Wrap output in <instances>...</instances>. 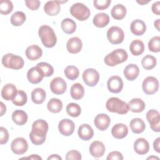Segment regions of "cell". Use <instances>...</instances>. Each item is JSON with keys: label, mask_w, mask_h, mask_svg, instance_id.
I'll return each instance as SVG.
<instances>
[{"label": "cell", "mask_w": 160, "mask_h": 160, "mask_svg": "<svg viewBox=\"0 0 160 160\" xmlns=\"http://www.w3.org/2000/svg\"><path fill=\"white\" fill-rule=\"evenodd\" d=\"M50 159H55V160H61L62 158L59 156L58 154H52L50 156H49L48 158V160H50Z\"/></svg>", "instance_id": "11a10c76"}, {"label": "cell", "mask_w": 160, "mask_h": 160, "mask_svg": "<svg viewBox=\"0 0 160 160\" xmlns=\"http://www.w3.org/2000/svg\"><path fill=\"white\" fill-rule=\"evenodd\" d=\"M27 113L20 109L15 110L12 114V119L13 122L19 126H22L26 124L28 121Z\"/></svg>", "instance_id": "f1b7e54d"}, {"label": "cell", "mask_w": 160, "mask_h": 160, "mask_svg": "<svg viewBox=\"0 0 160 160\" xmlns=\"http://www.w3.org/2000/svg\"><path fill=\"white\" fill-rule=\"evenodd\" d=\"M44 77L42 71L37 66L29 69L27 72V78L28 81L34 84L39 83Z\"/></svg>", "instance_id": "9a60e30c"}, {"label": "cell", "mask_w": 160, "mask_h": 160, "mask_svg": "<svg viewBox=\"0 0 160 160\" xmlns=\"http://www.w3.org/2000/svg\"><path fill=\"white\" fill-rule=\"evenodd\" d=\"M17 92L18 90L15 85L9 83L3 86L1 90V96L6 101H12L16 96Z\"/></svg>", "instance_id": "ffe728a7"}, {"label": "cell", "mask_w": 160, "mask_h": 160, "mask_svg": "<svg viewBox=\"0 0 160 160\" xmlns=\"http://www.w3.org/2000/svg\"><path fill=\"white\" fill-rule=\"evenodd\" d=\"M27 100L28 97L26 93L22 90H18L16 96L12 100V102L17 106H22L27 102Z\"/></svg>", "instance_id": "f35d334b"}, {"label": "cell", "mask_w": 160, "mask_h": 160, "mask_svg": "<svg viewBox=\"0 0 160 160\" xmlns=\"http://www.w3.org/2000/svg\"><path fill=\"white\" fill-rule=\"evenodd\" d=\"M0 108H1V112H0V116H2L4 115V114L6 112V106L4 104V103L2 102H0Z\"/></svg>", "instance_id": "db71d44e"}, {"label": "cell", "mask_w": 160, "mask_h": 160, "mask_svg": "<svg viewBox=\"0 0 160 160\" xmlns=\"http://www.w3.org/2000/svg\"><path fill=\"white\" fill-rule=\"evenodd\" d=\"M156 58L152 55L148 54L145 56L141 60V64L144 69L151 70L156 65Z\"/></svg>", "instance_id": "74e56055"}, {"label": "cell", "mask_w": 160, "mask_h": 160, "mask_svg": "<svg viewBox=\"0 0 160 160\" xmlns=\"http://www.w3.org/2000/svg\"><path fill=\"white\" fill-rule=\"evenodd\" d=\"M129 49L134 56H139L142 54L144 51V44L142 41L135 39L131 42Z\"/></svg>", "instance_id": "d6a6232c"}, {"label": "cell", "mask_w": 160, "mask_h": 160, "mask_svg": "<svg viewBox=\"0 0 160 160\" xmlns=\"http://www.w3.org/2000/svg\"><path fill=\"white\" fill-rule=\"evenodd\" d=\"M111 2V0H94L93 4L94 7L99 10L107 9Z\"/></svg>", "instance_id": "f6af8a7d"}, {"label": "cell", "mask_w": 160, "mask_h": 160, "mask_svg": "<svg viewBox=\"0 0 160 160\" xmlns=\"http://www.w3.org/2000/svg\"><path fill=\"white\" fill-rule=\"evenodd\" d=\"M92 22L95 26L102 28L109 24V17L106 13L99 12L94 16Z\"/></svg>", "instance_id": "83f0119b"}, {"label": "cell", "mask_w": 160, "mask_h": 160, "mask_svg": "<svg viewBox=\"0 0 160 160\" xmlns=\"http://www.w3.org/2000/svg\"><path fill=\"white\" fill-rule=\"evenodd\" d=\"M159 21H160V19H158L156 21H154V27L157 29V30L158 31H159L160 30H159Z\"/></svg>", "instance_id": "9f6ffc18"}, {"label": "cell", "mask_w": 160, "mask_h": 160, "mask_svg": "<svg viewBox=\"0 0 160 160\" xmlns=\"http://www.w3.org/2000/svg\"><path fill=\"white\" fill-rule=\"evenodd\" d=\"M129 111L133 112H141L145 109V103L140 98H133L128 102Z\"/></svg>", "instance_id": "4316f807"}, {"label": "cell", "mask_w": 160, "mask_h": 160, "mask_svg": "<svg viewBox=\"0 0 160 160\" xmlns=\"http://www.w3.org/2000/svg\"><path fill=\"white\" fill-rule=\"evenodd\" d=\"M70 13L78 20L83 21L89 18L91 12L89 9L84 4L76 2L70 8Z\"/></svg>", "instance_id": "8992f818"}, {"label": "cell", "mask_w": 160, "mask_h": 160, "mask_svg": "<svg viewBox=\"0 0 160 160\" xmlns=\"http://www.w3.org/2000/svg\"><path fill=\"white\" fill-rule=\"evenodd\" d=\"M60 10L61 6L58 1H48L44 6V11L48 16H56Z\"/></svg>", "instance_id": "cb8c5ba5"}, {"label": "cell", "mask_w": 160, "mask_h": 160, "mask_svg": "<svg viewBox=\"0 0 160 160\" xmlns=\"http://www.w3.org/2000/svg\"><path fill=\"white\" fill-rule=\"evenodd\" d=\"M47 108L51 112L58 113L62 109V102L58 98H52L48 102Z\"/></svg>", "instance_id": "d590c367"}, {"label": "cell", "mask_w": 160, "mask_h": 160, "mask_svg": "<svg viewBox=\"0 0 160 160\" xmlns=\"http://www.w3.org/2000/svg\"><path fill=\"white\" fill-rule=\"evenodd\" d=\"M160 37L157 36L152 37L148 42V48L153 52H158L160 51Z\"/></svg>", "instance_id": "ee69618b"}, {"label": "cell", "mask_w": 160, "mask_h": 160, "mask_svg": "<svg viewBox=\"0 0 160 160\" xmlns=\"http://www.w3.org/2000/svg\"><path fill=\"white\" fill-rule=\"evenodd\" d=\"M64 74L66 78L70 80H74L77 79L79 74V71L74 66H68L64 69Z\"/></svg>", "instance_id": "ab89813d"}, {"label": "cell", "mask_w": 160, "mask_h": 160, "mask_svg": "<svg viewBox=\"0 0 160 160\" xmlns=\"http://www.w3.org/2000/svg\"><path fill=\"white\" fill-rule=\"evenodd\" d=\"M66 112L72 117H78L81 112V109L80 106L78 104L71 102L69 103L66 106Z\"/></svg>", "instance_id": "60d3db41"}, {"label": "cell", "mask_w": 160, "mask_h": 160, "mask_svg": "<svg viewBox=\"0 0 160 160\" xmlns=\"http://www.w3.org/2000/svg\"><path fill=\"white\" fill-rule=\"evenodd\" d=\"M149 2V1H137V2L139 3V4H141V5H144V4H147V3H148Z\"/></svg>", "instance_id": "6f0895ef"}, {"label": "cell", "mask_w": 160, "mask_h": 160, "mask_svg": "<svg viewBox=\"0 0 160 160\" xmlns=\"http://www.w3.org/2000/svg\"><path fill=\"white\" fill-rule=\"evenodd\" d=\"M71 96L72 99L79 100L83 98L84 95V89L82 84L80 83H75L72 85L70 91Z\"/></svg>", "instance_id": "836d02e7"}, {"label": "cell", "mask_w": 160, "mask_h": 160, "mask_svg": "<svg viewBox=\"0 0 160 160\" xmlns=\"http://www.w3.org/2000/svg\"><path fill=\"white\" fill-rule=\"evenodd\" d=\"M146 119L151 129L155 132L160 131V115L159 112L155 109H151L146 113Z\"/></svg>", "instance_id": "8fae6325"}, {"label": "cell", "mask_w": 160, "mask_h": 160, "mask_svg": "<svg viewBox=\"0 0 160 160\" xmlns=\"http://www.w3.org/2000/svg\"><path fill=\"white\" fill-rule=\"evenodd\" d=\"M11 149L16 154H23L28 149V143L23 138H16L11 142Z\"/></svg>", "instance_id": "30bf717a"}, {"label": "cell", "mask_w": 160, "mask_h": 160, "mask_svg": "<svg viewBox=\"0 0 160 160\" xmlns=\"http://www.w3.org/2000/svg\"><path fill=\"white\" fill-rule=\"evenodd\" d=\"M108 90L112 93H119L123 88V81L118 76H112L108 81Z\"/></svg>", "instance_id": "5bb4252c"}, {"label": "cell", "mask_w": 160, "mask_h": 160, "mask_svg": "<svg viewBox=\"0 0 160 160\" xmlns=\"http://www.w3.org/2000/svg\"><path fill=\"white\" fill-rule=\"evenodd\" d=\"M134 150L138 154H146L149 150V144L144 138H138L134 143Z\"/></svg>", "instance_id": "d6986e66"}, {"label": "cell", "mask_w": 160, "mask_h": 160, "mask_svg": "<svg viewBox=\"0 0 160 160\" xmlns=\"http://www.w3.org/2000/svg\"><path fill=\"white\" fill-rule=\"evenodd\" d=\"M58 129L62 135L69 136L74 132L75 124L71 119H63L58 124Z\"/></svg>", "instance_id": "4fadbf2b"}, {"label": "cell", "mask_w": 160, "mask_h": 160, "mask_svg": "<svg viewBox=\"0 0 160 160\" xmlns=\"http://www.w3.org/2000/svg\"><path fill=\"white\" fill-rule=\"evenodd\" d=\"M159 159V158L156 157V156H150V157H148L147 158V159Z\"/></svg>", "instance_id": "680465c9"}, {"label": "cell", "mask_w": 160, "mask_h": 160, "mask_svg": "<svg viewBox=\"0 0 160 160\" xmlns=\"http://www.w3.org/2000/svg\"><path fill=\"white\" fill-rule=\"evenodd\" d=\"M107 38L110 43L118 44L123 41L124 33L121 28L118 26H112L107 31Z\"/></svg>", "instance_id": "52a82bcc"}, {"label": "cell", "mask_w": 160, "mask_h": 160, "mask_svg": "<svg viewBox=\"0 0 160 160\" xmlns=\"http://www.w3.org/2000/svg\"><path fill=\"white\" fill-rule=\"evenodd\" d=\"M48 128V124L45 120L39 119L35 121L32 124V131L29 133L32 143L34 145L43 144L46 141Z\"/></svg>", "instance_id": "6da1fadb"}, {"label": "cell", "mask_w": 160, "mask_h": 160, "mask_svg": "<svg viewBox=\"0 0 160 160\" xmlns=\"http://www.w3.org/2000/svg\"><path fill=\"white\" fill-rule=\"evenodd\" d=\"M111 134L116 139H122L128 135V128L124 124L118 123L112 128Z\"/></svg>", "instance_id": "603a6c76"}, {"label": "cell", "mask_w": 160, "mask_h": 160, "mask_svg": "<svg viewBox=\"0 0 160 160\" xmlns=\"http://www.w3.org/2000/svg\"><path fill=\"white\" fill-rule=\"evenodd\" d=\"M82 158L81 153L77 150H71L66 154V160H81Z\"/></svg>", "instance_id": "bcb514c9"}, {"label": "cell", "mask_w": 160, "mask_h": 160, "mask_svg": "<svg viewBox=\"0 0 160 160\" xmlns=\"http://www.w3.org/2000/svg\"><path fill=\"white\" fill-rule=\"evenodd\" d=\"M82 79L87 86L93 87L99 82V74L95 69L88 68L83 72Z\"/></svg>", "instance_id": "ba28073f"}, {"label": "cell", "mask_w": 160, "mask_h": 160, "mask_svg": "<svg viewBox=\"0 0 160 160\" xmlns=\"http://www.w3.org/2000/svg\"><path fill=\"white\" fill-rule=\"evenodd\" d=\"M126 8L124 6L121 4H118L112 7L111 14L114 19L121 20L126 16Z\"/></svg>", "instance_id": "4dcf8cb0"}, {"label": "cell", "mask_w": 160, "mask_h": 160, "mask_svg": "<svg viewBox=\"0 0 160 160\" xmlns=\"http://www.w3.org/2000/svg\"><path fill=\"white\" fill-rule=\"evenodd\" d=\"M26 19V14L22 11L14 12L11 17V23L14 26H21Z\"/></svg>", "instance_id": "8d00e7d4"}, {"label": "cell", "mask_w": 160, "mask_h": 160, "mask_svg": "<svg viewBox=\"0 0 160 160\" xmlns=\"http://www.w3.org/2000/svg\"><path fill=\"white\" fill-rule=\"evenodd\" d=\"M36 66L41 69L44 77H49L52 76L54 73L53 67L47 62H41L38 63Z\"/></svg>", "instance_id": "7bdbcfd3"}, {"label": "cell", "mask_w": 160, "mask_h": 160, "mask_svg": "<svg viewBox=\"0 0 160 160\" xmlns=\"http://www.w3.org/2000/svg\"><path fill=\"white\" fill-rule=\"evenodd\" d=\"M123 73L128 80L134 81L139 76V69L136 64H129L125 67Z\"/></svg>", "instance_id": "d4e9b609"}, {"label": "cell", "mask_w": 160, "mask_h": 160, "mask_svg": "<svg viewBox=\"0 0 160 160\" xmlns=\"http://www.w3.org/2000/svg\"><path fill=\"white\" fill-rule=\"evenodd\" d=\"M13 9V4L11 1L1 0L0 2V12L2 14L7 15Z\"/></svg>", "instance_id": "b9f144b4"}, {"label": "cell", "mask_w": 160, "mask_h": 160, "mask_svg": "<svg viewBox=\"0 0 160 160\" xmlns=\"http://www.w3.org/2000/svg\"><path fill=\"white\" fill-rule=\"evenodd\" d=\"M78 134L80 139L83 141H89L94 136V131L88 124H82L78 128Z\"/></svg>", "instance_id": "7402d4cb"}, {"label": "cell", "mask_w": 160, "mask_h": 160, "mask_svg": "<svg viewBox=\"0 0 160 160\" xmlns=\"http://www.w3.org/2000/svg\"><path fill=\"white\" fill-rule=\"evenodd\" d=\"M128 58V53L124 49H117L105 56L104 62L108 66H114L125 62Z\"/></svg>", "instance_id": "3957f363"}, {"label": "cell", "mask_w": 160, "mask_h": 160, "mask_svg": "<svg viewBox=\"0 0 160 160\" xmlns=\"http://www.w3.org/2000/svg\"><path fill=\"white\" fill-rule=\"evenodd\" d=\"M25 4L29 9L32 11H35L39 8L41 2L38 0H26Z\"/></svg>", "instance_id": "c3c4849f"}, {"label": "cell", "mask_w": 160, "mask_h": 160, "mask_svg": "<svg viewBox=\"0 0 160 160\" xmlns=\"http://www.w3.org/2000/svg\"><path fill=\"white\" fill-rule=\"evenodd\" d=\"M9 139V133L8 130L4 128H0V144H6Z\"/></svg>", "instance_id": "7dc6e473"}, {"label": "cell", "mask_w": 160, "mask_h": 160, "mask_svg": "<svg viewBox=\"0 0 160 160\" xmlns=\"http://www.w3.org/2000/svg\"><path fill=\"white\" fill-rule=\"evenodd\" d=\"M106 108L109 111L116 112L119 114H125L129 111L128 104L116 97H112L108 99L106 103Z\"/></svg>", "instance_id": "277c9868"}, {"label": "cell", "mask_w": 160, "mask_h": 160, "mask_svg": "<svg viewBox=\"0 0 160 160\" xmlns=\"http://www.w3.org/2000/svg\"><path fill=\"white\" fill-rule=\"evenodd\" d=\"M142 88L144 92L148 95L156 93L159 89L158 80L153 76H148L142 82Z\"/></svg>", "instance_id": "9c48e42d"}, {"label": "cell", "mask_w": 160, "mask_h": 160, "mask_svg": "<svg viewBox=\"0 0 160 160\" xmlns=\"http://www.w3.org/2000/svg\"><path fill=\"white\" fill-rule=\"evenodd\" d=\"M111 122L109 116L106 114L101 113L98 114L94 120V123L96 127L100 131H103L106 130Z\"/></svg>", "instance_id": "2e32d148"}, {"label": "cell", "mask_w": 160, "mask_h": 160, "mask_svg": "<svg viewBox=\"0 0 160 160\" xmlns=\"http://www.w3.org/2000/svg\"><path fill=\"white\" fill-rule=\"evenodd\" d=\"M25 54L28 59L31 61H36L39 59L42 55L41 48L36 44H32L27 48Z\"/></svg>", "instance_id": "44dd1931"}, {"label": "cell", "mask_w": 160, "mask_h": 160, "mask_svg": "<svg viewBox=\"0 0 160 160\" xmlns=\"http://www.w3.org/2000/svg\"><path fill=\"white\" fill-rule=\"evenodd\" d=\"M159 1H157L154 3L152 4V8H151V9H152V11L154 14L159 16L160 14V9H159V7H160V5H159Z\"/></svg>", "instance_id": "f907efd6"}, {"label": "cell", "mask_w": 160, "mask_h": 160, "mask_svg": "<svg viewBox=\"0 0 160 160\" xmlns=\"http://www.w3.org/2000/svg\"><path fill=\"white\" fill-rule=\"evenodd\" d=\"M82 47V43L80 38L73 37L70 38L66 43V48L69 52L76 54L81 51Z\"/></svg>", "instance_id": "ac0fdd59"}, {"label": "cell", "mask_w": 160, "mask_h": 160, "mask_svg": "<svg viewBox=\"0 0 160 160\" xmlns=\"http://www.w3.org/2000/svg\"><path fill=\"white\" fill-rule=\"evenodd\" d=\"M67 88L66 81L60 77L54 78L50 82L51 91L55 94L60 95L65 92Z\"/></svg>", "instance_id": "7c38bea8"}, {"label": "cell", "mask_w": 160, "mask_h": 160, "mask_svg": "<svg viewBox=\"0 0 160 160\" xmlns=\"http://www.w3.org/2000/svg\"><path fill=\"white\" fill-rule=\"evenodd\" d=\"M2 64L5 68L18 70L24 66V61L21 56L14 55L12 53H8L3 56Z\"/></svg>", "instance_id": "5b68a950"}, {"label": "cell", "mask_w": 160, "mask_h": 160, "mask_svg": "<svg viewBox=\"0 0 160 160\" xmlns=\"http://www.w3.org/2000/svg\"><path fill=\"white\" fill-rule=\"evenodd\" d=\"M131 31L136 36L142 35L146 30L145 22L140 19L133 20L131 23Z\"/></svg>", "instance_id": "484cf974"}, {"label": "cell", "mask_w": 160, "mask_h": 160, "mask_svg": "<svg viewBox=\"0 0 160 160\" xmlns=\"http://www.w3.org/2000/svg\"><path fill=\"white\" fill-rule=\"evenodd\" d=\"M129 127L131 130L135 134H140L146 128V125L143 120L136 118L132 119L130 123Z\"/></svg>", "instance_id": "f546056e"}, {"label": "cell", "mask_w": 160, "mask_h": 160, "mask_svg": "<svg viewBox=\"0 0 160 160\" xmlns=\"http://www.w3.org/2000/svg\"><path fill=\"white\" fill-rule=\"evenodd\" d=\"M21 159H33V160H36V159H42V158L40 157L39 156H38V154H32L30 156L26 157V158H22Z\"/></svg>", "instance_id": "f5cc1de1"}, {"label": "cell", "mask_w": 160, "mask_h": 160, "mask_svg": "<svg viewBox=\"0 0 160 160\" xmlns=\"http://www.w3.org/2000/svg\"><path fill=\"white\" fill-rule=\"evenodd\" d=\"M160 138H156L153 142V148L157 152H160Z\"/></svg>", "instance_id": "816d5d0a"}, {"label": "cell", "mask_w": 160, "mask_h": 160, "mask_svg": "<svg viewBox=\"0 0 160 160\" xmlns=\"http://www.w3.org/2000/svg\"><path fill=\"white\" fill-rule=\"evenodd\" d=\"M89 149L92 156L95 158H99L104 155L106 151V148L102 142L95 141L91 144Z\"/></svg>", "instance_id": "e0dca14e"}, {"label": "cell", "mask_w": 160, "mask_h": 160, "mask_svg": "<svg viewBox=\"0 0 160 160\" xmlns=\"http://www.w3.org/2000/svg\"><path fill=\"white\" fill-rule=\"evenodd\" d=\"M38 34L42 44L48 48L54 47L57 42V37L52 28L48 25L41 26L38 30Z\"/></svg>", "instance_id": "7a4b0ae2"}, {"label": "cell", "mask_w": 160, "mask_h": 160, "mask_svg": "<svg viewBox=\"0 0 160 160\" xmlns=\"http://www.w3.org/2000/svg\"><path fill=\"white\" fill-rule=\"evenodd\" d=\"M61 26L63 32L68 34H72L76 29V22L70 18H66L63 19L61 23Z\"/></svg>", "instance_id": "e575fe53"}, {"label": "cell", "mask_w": 160, "mask_h": 160, "mask_svg": "<svg viewBox=\"0 0 160 160\" xmlns=\"http://www.w3.org/2000/svg\"><path fill=\"white\" fill-rule=\"evenodd\" d=\"M46 94L42 88H35L31 92V100L37 104H42L46 99Z\"/></svg>", "instance_id": "1f68e13d"}, {"label": "cell", "mask_w": 160, "mask_h": 160, "mask_svg": "<svg viewBox=\"0 0 160 160\" xmlns=\"http://www.w3.org/2000/svg\"><path fill=\"white\" fill-rule=\"evenodd\" d=\"M106 159L108 160H122L123 156L119 151H112L108 155Z\"/></svg>", "instance_id": "681fc988"}]
</instances>
